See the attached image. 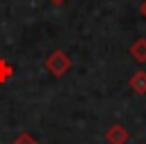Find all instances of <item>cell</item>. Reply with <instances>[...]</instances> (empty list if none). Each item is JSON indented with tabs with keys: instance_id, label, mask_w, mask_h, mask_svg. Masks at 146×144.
Masks as SVG:
<instances>
[{
	"instance_id": "obj_5",
	"label": "cell",
	"mask_w": 146,
	"mask_h": 144,
	"mask_svg": "<svg viewBox=\"0 0 146 144\" xmlns=\"http://www.w3.org/2000/svg\"><path fill=\"white\" fill-rule=\"evenodd\" d=\"M11 75H14V66L7 59L0 57V85H5L7 80H11Z\"/></svg>"
},
{
	"instance_id": "obj_8",
	"label": "cell",
	"mask_w": 146,
	"mask_h": 144,
	"mask_svg": "<svg viewBox=\"0 0 146 144\" xmlns=\"http://www.w3.org/2000/svg\"><path fill=\"white\" fill-rule=\"evenodd\" d=\"M48 2H50V5H55V7H62L66 0H48Z\"/></svg>"
},
{
	"instance_id": "obj_1",
	"label": "cell",
	"mask_w": 146,
	"mask_h": 144,
	"mask_svg": "<svg viewBox=\"0 0 146 144\" xmlns=\"http://www.w3.org/2000/svg\"><path fill=\"white\" fill-rule=\"evenodd\" d=\"M43 66H46V71H48L50 75L62 78V75H66L68 69H71V57H68L64 50H50V53L46 55V59H43Z\"/></svg>"
},
{
	"instance_id": "obj_6",
	"label": "cell",
	"mask_w": 146,
	"mask_h": 144,
	"mask_svg": "<svg viewBox=\"0 0 146 144\" xmlns=\"http://www.w3.org/2000/svg\"><path fill=\"white\" fill-rule=\"evenodd\" d=\"M11 144H39V142H36L30 133H18V135L14 137V142H11Z\"/></svg>"
},
{
	"instance_id": "obj_3",
	"label": "cell",
	"mask_w": 146,
	"mask_h": 144,
	"mask_svg": "<svg viewBox=\"0 0 146 144\" xmlns=\"http://www.w3.org/2000/svg\"><path fill=\"white\" fill-rule=\"evenodd\" d=\"M130 89L137 94V96H144L146 94V71L139 69L130 75Z\"/></svg>"
},
{
	"instance_id": "obj_7",
	"label": "cell",
	"mask_w": 146,
	"mask_h": 144,
	"mask_svg": "<svg viewBox=\"0 0 146 144\" xmlns=\"http://www.w3.org/2000/svg\"><path fill=\"white\" fill-rule=\"evenodd\" d=\"M139 14L146 18V0H141V5H139Z\"/></svg>"
},
{
	"instance_id": "obj_4",
	"label": "cell",
	"mask_w": 146,
	"mask_h": 144,
	"mask_svg": "<svg viewBox=\"0 0 146 144\" xmlns=\"http://www.w3.org/2000/svg\"><path fill=\"white\" fill-rule=\"evenodd\" d=\"M130 55L135 57V62L146 64V37H139L130 43Z\"/></svg>"
},
{
	"instance_id": "obj_2",
	"label": "cell",
	"mask_w": 146,
	"mask_h": 144,
	"mask_svg": "<svg viewBox=\"0 0 146 144\" xmlns=\"http://www.w3.org/2000/svg\"><path fill=\"white\" fill-rule=\"evenodd\" d=\"M128 139H130V133H128V128L121 126V123H112V126L105 130V142H107V144H125Z\"/></svg>"
}]
</instances>
